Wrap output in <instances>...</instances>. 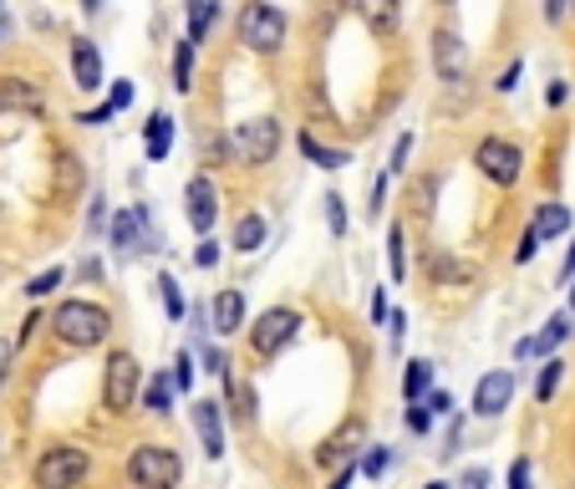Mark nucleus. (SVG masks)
I'll list each match as a JSON object with an SVG mask.
<instances>
[{"instance_id":"nucleus-17","label":"nucleus","mask_w":575,"mask_h":489,"mask_svg":"<svg viewBox=\"0 0 575 489\" xmlns=\"http://www.w3.org/2000/svg\"><path fill=\"white\" fill-rule=\"evenodd\" d=\"M209 326H214V337H235V331H245V291H235V286H224L220 296L209 301Z\"/></svg>"},{"instance_id":"nucleus-56","label":"nucleus","mask_w":575,"mask_h":489,"mask_svg":"<svg viewBox=\"0 0 575 489\" xmlns=\"http://www.w3.org/2000/svg\"><path fill=\"white\" fill-rule=\"evenodd\" d=\"M36 326H42V312H31L26 322H21V337H15V347H21V341H31V331H36Z\"/></svg>"},{"instance_id":"nucleus-12","label":"nucleus","mask_w":575,"mask_h":489,"mask_svg":"<svg viewBox=\"0 0 575 489\" xmlns=\"http://www.w3.org/2000/svg\"><path fill=\"white\" fill-rule=\"evenodd\" d=\"M362 449H367V423H362V418H347L337 433H326L321 439L316 464H321V469H341V464H356Z\"/></svg>"},{"instance_id":"nucleus-9","label":"nucleus","mask_w":575,"mask_h":489,"mask_svg":"<svg viewBox=\"0 0 575 489\" xmlns=\"http://www.w3.org/2000/svg\"><path fill=\"white\" fill-rule=\"evenodd\" d=\"M295 331H301V312H295V306H266V312L250 322V352L260 357V362H270V357H281L285 347H291Z\"/></svg>"},{"instance_id":"nucleus-62","label":"nucleus","mask_w":575,"mask_h":489,"mask_svg":"<svg viewBox=\"0 0 575 489\" xmlns=\"http://www.w3.org/2000/svg\"><path fill=\"white\" fill-rule=\"evenodd\" d=\"M423 489H448V485H438V479H433V485H423Z\"/></svg>"},{"instance_id":"nucleus-5","label":"nucleus","mask_w":575,"mask_h":489,"mask_svg":"<svg viewBox=\"0 0 575 489\" xmlns=\"http://www.w3.org/2000/svg\"><path fill=\"white\" fill-rule=\"evenodd\" d=\"M281 143H285V133L275 118H245V123H235V133H230V153H235V163H245V168L275 163Z\"/></svg>"},{"instance_id":"nucleus-13","label":"nucleus","mask_w":575,"mask_h":489,"mask_svg":"<svg viewBox=\"0 0 575 489\" xmlns=\"http://www.w3.org/2000/svg\"><path fill=\"white\" fill-rule=\"evenodd\" d=\"M509 403H515V372L509 368L484 372L479 387H473V418H500Z\"/></svg>"},{"instance_id":"nucleus-25","label":"nucleus","mask_w":575,"mask_h":489,"mask_svg":"<svg viewBox=\"0 0 575 489\" xmlns=\"http://www.w3.org/2000/svg\"><path fill=\"white\" fill-rule=\"evenodd\" d=\"M429 387H433V362H429V357H413V362L402 368V398L418 403Z\"/></svg>"},{"instance_id":"nucleus-51","label":"nucleus","mask_w":575,"mask_h":489,"mask_svg":"<svg viewBox=\"0 0 575 489\" xmlns=\"http://www.w3.org/2000/svg\"><path fill=\"white\" fill-rule=\"evenodd\" d=\"M107 199H103V194H92V205H87V224H92V230H103V224H107Z\"/></svg>"},{"instance_id":"nucleus-30","label":"nucleus","mask_w":575,"mask_h":489,"mask_svg":"<svg viewBox=\"0 0 575 489\" xmlns=\"http://www.w3.org/2000/svg\"><path fill=\"white\" fill-rule=\"evenodd\" d=\"M387 266H392V281H408V230L402 224L387 230Z\"/></svg>"},{"instance_id":"nucleus-8","label":"nucleus","mask_w":575,"mask_h":489,"mask_svg":"<svg viewBox=\"0 0 575 489\" xmlns=\"http://www.w3.org/2000/svg\"><path fill=\"white\" fill-rule=\"evenodd\" d=\"M143 393V368H138V357L128 347L118 352H107V368H103V408L107 414H128Z\"/></svg>"},{"instance_id":"nucleus-38","label":"nucleus","mask_w":575,"mask_h":489,"mask_svg":"<svg viewBox=\"0 0 575 489\" xmlns=\"http://www.w3.org/2000/svg\"><path fill=\"white\" fill-rule=\"evenodd\" d=\"M326 224H331V235H347V199L341 194H326Z\"/></svg>"},{"instance_id":"nucleus-22","label":"nucleus","mask_w":575,"mask_h":489,"mask_svg":"<svg viewBox=\"0 0 575 489\" xmlns=\"http://www.w3.org/2000/svg\"><path fill=\"white\" fill-rule=\"evenodd\" d=\"M565 230H571V209L565 205H540L535 209V220H530V235L545 245V240H561Z\"/></svg>"},{"instance_id":"nucleus-50","label":"nucleus","mask_w":575,"mask_h":489,"mask_svg":"<svg viewBox=\"0 0 575 489\" xmlns=\"http://www.w3.org/2000/svg\"><path fill=\"white\" fill-rule=\"evenodd\" d=\"M383 199H387V174H383V178H372V189H367V214H377V209H383Z\"/></svg>"},{"instance_id":"nucleus-55","label":"nucleus","mask_w":575,"mask_h":489,"mask_svg":"<svg viewBox=\"0 0 575 489\" xmlns=\"http://www.w3.org/2000/svg\"><path fill=\"white\" fill-rule=\"evenodd\" d=\"M352 479H356V464H341L337 475L326 479V489H347V485H352Z\"/></svg>"},{"instance_id":"nucleus-41","label":"nucleus","mask_w":575,"mask_h":489,"mask_svg":"<svg viewBox=\"0 0 575 489\" xmlns=\"http://www.w3.org/2000/svg\"><path fill=\"white\" fill-rule=\"evenodd\" d=\"M402 423H408V433H429L433 429V414L423 408V398L408 403V414H402Z\"/></svg>"},{"instance_id":"nucleus-47","label":"nucleus","mask_w":575,"mask_h":489,"mask_svg":"<svg viewBox=\"0 0 575 489\" xmlns=\"http://www.w3.org/2000/svg\"><path fill=\"white\" fill-rule=\"evenodd\" d=\"M535 255H540V240H535L530 230H525V235H519V251H515V260H519V266H530Z\"/></svg>"},{"instance_id":"nucleus-1","label":"nucleus","mask_w":575,"mask_h":489,"mask_svg":"<svg viewBox=\"0 0 575 489\" xmlns=\"http://www.w3.org/2000/svg\"><path fill=\"white\" fill-rule=\"evenodd\" d=\"M235 36L255 57H281L285 42H291V15L270 0H245L235 15Z\"/></svg>"},{"instance_id":"nucleus-61","label":"nucleus","mask_w":575,"mask_h":489,"mask_svg":"<svg viewBox=\"0 0 575 489\" xmlns=\"http://www.w3.org/2000/svg\"><path fill=\"white\" fill-rule=\"evenodd\" d=\"M571 281H575V276H571ZM571 322H575V286H571Z\"/></svg>"},{"instance_id":"nucleus-7","label":"nucleus","mask_w":575,"mask_h":489,"mask_svg":"<svg viewBox=\"0 0 575 489\" xmlns=\"http://www.w3.org/2000/svg\"><path fill=\"white\" fill-rule=\"evenodd\" d=\"M46 113V88L31 77H0V138L21 133V123Z\"/></svg>"},{"instance_id":"nucleus-35","label":"nucleus","mask_w":575,"mask_h":489,"mask_svg":"<svg viewBox=\"0 0 575 489\" xmlns=\"http://www.w3.org/2000/svg\"><path fill=\"white\" fill-rule=\"evenodd\" d=\"M159 301H163V312H168V322L184 316V291H178L174 276H159Z\"/></svg>"},{"instance_id":"nucleus-54","label":"nucleus","mask_w":575,"mask_h":489,"mask_svg":"<svg viewBox=\"0 0 575 489\" xmlns=\"http://www.w3.org/2000/svg\"><path fill=\"white\" fill-rule=\"evenodd\" d=\"M565 97H571V88H565L561 77H555V82L545 88V103H550V107H565Z\"/></svg>"},{"instance_id":"nucleus-26","label":"nucleus","mask_w":575,"mask_h":489,"mask_svg":"<svg viewBox=\"0 0 575 489\" xmlns=\"http://www.w3.org/2000/svg\"><path fill=\"white\" fill-rule=\"evenodd\" d=\"M220 21V0H189V42H209V31Z\"/></svg>"},{"instance_id":"nucleus-52","label":"nucleus","mask_w":575,"mask_h":489,"mask_svg":"<svg viewBox=\"0 0 575 489\" xmlns=\"http://www.w3.org/2000/svg\"><path fill=\"white\" fill-rule=\"evenodd\" d=\"M565 15H571V0H545V21H550V26H561Z\"/></svg>"},{"instance_id":"nucleus-64","label":"nucleus","mask_w":575,"mask_h":489,"mask_svg":"<svg viewBox=\"0 0 575 489\" xmlns=\"http://www.w3.org/2000/svg\"><path fill=\"white\" fill-rule=\"evenodd\" d=\"M571 11H575V0H571Z\"/></svg>"},{"instance_id":"nucleus-11","label":"nucleus","mask_w":575,"mask_h":489,"mask_svg":"<svg viewBox=\"0 0 575 489\" xmlns=\"http://www.w3.org/2000/svg\"><path fill=\"white\" fill-rule=\"evenodd\" d=\"M184 220H189L193 235H214V220H220V184L209 174H193L184 184Z\"/></svg>"},{"instance_id":"nucleus-42","label":"nucleus","mask_w":575,"mask_h":489,"mask_svg":"<svg viewBox=\"0 0 575 489\" xmlns=\"http://www.w3.org/2000/svg\"><path fill=\"white\" fill-rule=\"evenodd\" d=\"M408 159H413V133H402L392 143V163H387V174H408Z\"/></svg>"},{"instance_id":"nucleus-24","label":"nucleus","mask_w":575,"mask_h":489,"mask_svg":"<svg viewBox=\"0 0 575 489\" xmlns=\"http://www.w3.org/2000/svg\"><path fill=\"white\" fill-rule=\"evenodd\" d=\"M230 245H235L239 255H255V251H260V245H266V214H255V209H250V214H239Z\"/></svg>"},{"instance_id":"nucleus-27","label":"nucleus","mask_w":575,"mask_h":489,"mask_svg":"<svg viewBox=\"0 0 575 489\" xmlns=\"http://www.w3.org/2000/svg\"><path fill=\"white\" fill-rule=\"evenodd\" d=\"M429 276H433V286H458V281H469V276H473V266H463V260H454V255L433 251L429 255Z\"/></svg>"},{"instance_id":"nucleus-46","label":"nucleus","mask_w":575,"mask_h":489,"mask_svg":"<svg viewBox=\"0 0 575 489\" xmlns=\"http://www.w3.org/2000/svg\"><path fill=\"white\" fill-rule=\"evenodd\" d=\"M77 123H82V128H103V123H113V107H92V113H77Z\"/></svg>"},{"instance_id":"nucleus-3","label":"nucleus","mask_w":575,"mask_h":489,"mask_svg":"<svg viewBox=\"0 0 575 489\" xmlns=\"http://www.w3.org/2000/svg\"><path fill=\"white\" fill-rule=\"evenodd\" d=\"M92 475V454L77 444H51L31 464V485L36 489H77Z\"/></svg>"},{"instance_id":"nucleus-53","label":"nucleus","mask_w":575,"mask_h":489,"mask_svg":"<svg viewBox=\"0 0 575 489\" xmlns=\"http://www.w3.org/2000/svg\"><path fill=\"white\" fill-rule=\"evenodd\" d=\"M519 72H525V67H519V61H509V67H504V77L494 82V88H500V92H515V88H519Z\"/></svg>"},{"instance_id":"nucleus-36","label":"nucleus","mask_w":575,"mask_h":489,"mask_svg":"<svg viewBox=\"0 0 575 489\" xmlns=\"http://www.w3.org/2000/svg\"><path fill=\"white\" fill-rule=\"evenodd\" d=\"M224 260V245L214 235H199V251H193V266L199 270H214Z\"/></svg>"},{"instance_id":"nucleus-20","label":"nucleus","mask_w":575,"mask_h":489,"mask_svg":"<svg viewBox=\"0 0 575 489\" xmlns=\"http://www.w3.org/2000/svg\"><path fill=\"white\" fill-rule=\"evenodd\" d=\"M51 184H57L61 199H77V194H82L87 174H82V159H77L72 149H57V163H51Z\"/></svg>"},{"instance_id":"nucleus-19","label":"nucleus","mask_w":575,"mask_h":489,"mask_svg":"<svg viewBox=\"0 0 575 489\" xmlns=\"http://www.w3.org/2000/svg\"><path fill=\"white\" fill-rule=\"evenodd\" d=\"M571 312H561V316H550V322H545V331H535V337H525V341H519V347H515V357H550V352H555V347H561V341L565 337H571Z\"/></svg>"},{"instance_id":"nucleus-34","label":"nucleus","mask_w":575,"mask_h":489,"mask_svg":"<svg viewBox=\"0 0 575 489\" xmlns=\"http://www.w3.org/2000/svg\"><path fill=\"white\" fill-rule=\"evenodd\" d=\"M561 377H565V362H561V357H545V368H540V383H535V398L550 403V398H555V387H561Z\"/></svg>"},{"instance_id":"nucleus-6","label":"nucleus","mask_w":575,"mask_h":489,"mask_svg":"<svg viewBox=\"0 0 575 489\" xmlns=\"http://www.w3.org/2000/svg\"><path fill=\"white\" fill-rule=\"evenodd\" d=\"M128 479L138 489H178L184 479V459H178L174 444H138L128 454Z\"/></svg>"},{"instance_id":"nucleus-18","label":"nucleus","mask_w":575,"mask_h":489,"mask_svg":"<svg viewBox=\"0 0 575 489\" xmlns=\"http://www.w3.org/2000/svg\"><path fill=\"white\" fill-rule=\"evenodd\" d=\"M362 21L377 42H392L402 31V0H362Z\"/></svg>"},{"instance_id":"nucleus-23","label":"nucleus","mask_w":575,"mask_h":489,"mask_svg":"<svg viewBox=\"0 0 575 489\" xmlns=\"http://www.w3.org/2000/svg\"><path fill=\"white\" fill-rule=\"evenodd\" d=\"M174 398H178V387H174V377H168V372L148 377V387H143V408H148L153 418H168V414H174Z\"/></svg>"},{"instance_id":"nucleus-28","label":"nucleus","mask_w":575,"mask_h":489,"mask_svg":"<svg viewBox=\"0 0 575 489\" xmlns=\"http://www.w3.org/2000/svg\"><path fill=\"white\" fill-rule=\"evenodd\" d=\"M295 143H301V153H306L316 168H347V163H352V153H347V149H321V143H316L310 133H301Z\"/></svg>"},{"instance_id":"nucleus-39","label":"nucleus","mask_w":575,"mask_h":489,"mask_svg":"<svg viewBox=\"0 0 575 489\" xmlns=\"http://www.w3.org/2000/svg\"><path fill=\"white\" fill-rule=\"evenodd\" d=\"M193 372H199L193 352H178L174 357V387H178V393H189V387H193Z\"/></svg>"},{"instance_id":"nucleus-29","label":"nucleus","mask_w":575,"mask_h":489,"mask_svg":"<svg viewBox=\"0 0 575 489\" xmlns=\"http://www.w3.org/2000/svg\"><path fill=\"white\" fill-rule=\"evenodd\" d=\"M230 377V403H235V423H245L250 429L255 423V387L245 383V377H235V372H224Z\"/></svg>"},{"instance_id":"nucleus-10","label":"nucleus","mask_w":575,"mask_h":489,"mask_svg":"<svg viewBox=\"0 0 575 489\" xmlns=\"http://www.w3.org/2000/svg\"><path fill=\"white\" fill-rule=\"evenodd\" d=\"M107 240H113L118 255H153L163 245L153 220H148V209H118V214L107 220Z\"/></svg>"},{"instance_id":"nucleus-59","label":"nucleus","mask_w":575,"mask_h":489,"mask_svg":"<svg viewBox=\"0 0 575 489\" xmlns=\"http://www.w3.org/2000/svg\"><path fill=\"white\" fill-rule=\"evenodd\" d=\"M11 31V15H5V0H0V36Z\"/></svg>"},{"instance_id":"nucleus-49","label":"nucleus","mask_w":575,"mask_h":489,"mask_svg":"<svg viewBox=\"0 0 575 489\" xmlns=\"http://www.w3.org/2000/svg\"><path fill=\"white\" fill-rule=\"evenodd\" d=\"M11 362H15V341L0 337V387H5V377H11Z\"/></svg>"},{"instance_id":"nucleus-2","label":"nucleus","mask_w":575,"mask_h":489,"mask_svg":"<svg viewBox=\"0 0 575 489\" xmlns=\"http://www.w3.org/2000/svg\"><path fill=\"white\" fill-rule=\"evenodd\" d=\"M51 337L61 347H72V352H92V347H103L113 337V312L97 306V301H61L51 312Z\"/></svg>"},{"instance_id":"nucleus-37","label":"nucleus","mask_w":575,"mask_h":489,"mask_svg":"<svg viewBox=\"0 0 575 489\" xmlns=\"http://www.w3.org/2000/svg\"><path fill=\"white\" fill-rule=\"evenodd\" d=\"M57 286H61V270L51 266V270H42V276H31V281H26V296H31V301H42V296H51Z\"/></svg>"},{"instance_id":"nucleus-63","label":"nucleus","mask_w":575,"mask_h":489,"mask_svg":"<svg viewBox=\"0 0 575 489\" xmlns=\"http://www.w3.org/2000/svg\"><path fill=\"white\" fill-rule=\"evenodd\" d=\"M433 5H454V0H433Z\"/></svg>"},{"instance_id":"nucleus-21","label":"nucleus","mask_w":575,"mask_h":489,"mask_svg":"<svg viewBox=\"0 0 575 489\" xmlns=\"http://www.w3.org/2000/svg\"><path fill=\"white\" fill-rule=\"evenodd\" d=\"M168 149H174V118H168V113H153V118H148V128H143L148 163H163V159H168Z\"/></svg>"},{"instance_id":"nucleus-15","label":"nucleus","mask_w":575,"mask_h":489,"mask_svg":"<svg viewBox=\"0 0 575 489\" xmlns=\"http://www.w3.org/2000/svg\"><path fill=\"white\" fill-rule=\"evenodd\" d=\"M189 418H193V433H199V444H204L209 459H224V403L199 398L189 408Z\"/></svg>"},{"instance_id":"nucleus-33","label":"nucleus","mask_w":575,"mask_h":489,"mask_svg":"<svg viewBox=\"0 0 575 489\" xmlns=\"http://www.w3.org/2000/svg\"><path fill=\"white\" fill-rule=\"evenodd\" d=\"M174 88L178 92H193V42H174Z\"/></svg>"},{"instance_id":"nucleus-14","label":"nucleus","mask_w":575,"mask_h":489,"mask_svg":"<svg viewBox=\"0 0 575 489\" xmlns=\"http://www.w3.org/2000/svg\"><path fill=\"white\" fill-rule=\"evenodd\" d=\"M433 67H438V77L454 88V82H463V72H469V51H463V36L448 26L433 31Z\"/></svg>"},{"instance_id":"nucleus-16","label":"nucleus","mask_w":575,"mask_h":489,"mask_svg":"<svg viewBox=\"0 0 575 489\" xmlns=\"http://www.w3.org/2000/svg\"><path fill=\"white\" fill-rule=\"evenodd\" d=\"M72 82L82 92H103L107 88L103 51H97V42H87V36H77V42H72Z\"/></svg>"},{"instance_id":"nucleus-32","label":"nucleus","mask_w":575,"mask_h":489,"mask_svg":"<svg viewBox=\"0 0 575 489\" xmlns=\"http://www.w3.org/2000/svg\"><path fill=\"white\" fill-rule=\"evenodd\" d=\"M433 199H438V178H418L408 189V209H418V224L433 220Z\"/></svg>"},{"instance_id":"nucleus-58","label":"nucleus","mask_w":575,"mask_h":489,"mask_svg":"<svg viewBox=\"0 0 575 489\" xmlns=\"http://www.w3.org/2000/svg\"><path fill=\"white\" fill-rule=\"evenodd\" d=\"M571 276H575V245H571V251H565V266H561V281H571Z\"/></svg>"},{"instance_id":"nucleus-44","label":"nucleus","mask_w":575,"mask_h":489,"mask_svg":"<svg viewBox=\"0 0 575 489\" xmlns=\"http://www.w3.org/2000/svg\"><path fill=\"white\" fill-rule=\"evenodd\" d=\"M199 362H204V372H214V377H224V372H230V362H224L220 347H199Z\"/></svg>"},{"instance_id":"nucleus-45","label":"nucleus","mask_w":575,"mask_h":489,"mask_svg":"<svg viewBox=\"0 0 575 489\" xmlns=\"http://www.w3.org/2000/svg\"><path fill=\"white\" fill-rule=\"evenodd\" d=\"M458 489H489V469H484V464H473V469H463Z\"/></svg>"},{"instance_id":"nucleus-57","label":"nucleus","mask_w":575,"mask_h":489,"mask_svg":"<svg viewBox=\"0 0 575 489\" xmlns=\"http://www.w3.org/2000/svg\"><path fill=\"white\" fill-rule=\"evenodd\" d=\"M372 322H387V296L383 291H372Z\"/></svg>"},{"instance_id":"nucleus-43","label":"nucleus","mask_w":575,"mask_h":489,"mask_svg":"<svg viewBox=\"0 0 575 489\" xmlns=\"http://www.w3.org/2000/svg\"><path fill=\"white\" fill-rule=\"evenodd\" d=\"M133 97H138V88L122 77V82H113V92H107V107H113V113H122V107H133Z\"/></svg>"},{"instance_id":"nucleus-4","label":"nucleus","mask_w":575,"mask_h":489,"mask_svg":"<svg viewBox=\"0 0 575 489\" xmlns=\"http://www.w3.org/2000/svg\"><path fill=\"white\" fill-rule=\"evenodd\" d=\"M473 168H479L494 189H515L519 174H525V149H519L515 138L489 133V138L473 143Z\"/></svg>"},{"instance_id":"nucleus-48","label":"nucleus","mask_w":575,"mask_h":489,"mask_svg":"<svg viewBox=\"0 0 575 489\" xmlns=\"http://www.w3.org/2000/svg\"><path fill=\"white\" fill-rule=\"evenodd\" d=\"M509 489H530V459L509 464Z\"/></svg>"},{"instance_id":"nucleus-60","label":"nucleus","mask_w":575,"mask_h":489,"mask_svg":"<svg viewBox=\"0 0 575 489\" xmlns=\"http://www.w3.org/2000/svg\"><path fill=\"white\" fill-rule=\"evenodd\" d=\"M82 11H87V15H97V11H103V0H82Z\"/></svg>"},{"instance_id":"nucleus-31","label":"nucleus","mask_w":575,"mask_h":489,"mask_svg":"<svg viewBox=\"0 0 575 489\" xmlns=\"http://www.w3.org/2000/svg\"><path fill=\"white\" fill-rule=\"evenodd\" d=\"M199 153H204V163L209 168H230V163H235V153H230V138L224 133H199Z\"/></svg>"},{"instance_id":"nucleus-40","label":"nucleus","mask_w":575,"mask_h":489,"mask_svg":"<svg viewBox=\"0 0 575 489\" xmlns=\"http://www.w3.org/2000/svg\"><path fill=\"white\" fill-rule=\"evenodd\" d=\"M383 469H387V449H383V444H372L367 454L356 459V475H372V479H377V475H383Z\"/></svg>"}]
</instances>
